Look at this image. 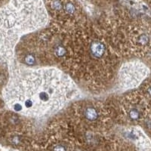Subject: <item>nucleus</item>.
Here are the masks:
<instances>
[{
  "label": "nucleus",
  "mask_w": 151,
  "mask_h": 151,
  "mask_svg": "<svg viewBox=\"0 0 151 151\" xmlns=\"http://www.w3.org/2000/svg\"><path fill=\"white\" fill-rule=\"evenodd\" d=\"M52 151H67V149L64 144L58 143L56 145H55Z\"/></svg>",
  "instance_id": "nucleus-6"
},
{
  "label": "nucleus",
  "mask_w": 151,
  "mask_h": 151,
  "mask_svg": "<svg viewBox=\"0 0 151 151\" xmlns=\"http://www.w3.org/2000/svg\"><path fill=\"white\" fill-rule=\"evenodd\" d=\"M71 124L83 132L104 131L112 125L111 110L103 103L83 101L76 103L70 109Z\"/></svg>",
  "instance_id": "nucleus-3"
},
{
  "label": "nucleus",
  "mask_w": 151,
  "mask_h": 151,
  "mask_svg": "<svg viewBox=\"0 0 151 151\" xmlns=\"http://www.w3.org/2000/svg\"><path fill=\"white\" fill-rule=\"evenodd\" d=\"M149 73L148 69L137 61L125 64L119 70V82L125 88H133L140 85Z\"/></svg>",
  "instance_id": "nucleus-5"
},
{
  "label": "nucleus",
  "mask_w": 151,
  "mask_h": 151,
  "mask_svg": "<svg viewBox=\"0 0 151 151\" xmlns=\"http://www.w3.org/2000/svg\"><path fill=\"white\" fill-rule=\"evenodd\" d=\"M76 93L74 82L65 73L55 68H42L15 76L4 96L12 112L36 118L57 113Z\"/></svg>",
  "instance_id": "nucleus-1"
},
{
  "label": "nucleus",
  "mask_w": 151,
  "mask_h": 151,
  "mask_svg": "<svg viewBox=\"0 0 151 151\" xmlns=\"http://www.w3.org/2000/svg\"><path fill=\"white\" fill-rule=\"evenodd\" d=\"M66 53L61 62L75 78L99 88L116 72L117 51L109 39L92 30L74 29L63 36Z\"/></svg>",
  "instance_id": "nucleus-2"
},
{
  "label": "nucleus",
  "mask_w": 151,
  "mask_h": 151,
  "mask_svg": "<svg viewBox=\"0 0 151 151\" xmlns=\"http://www.w3.org/2000/svg\"><path fill=\"white\" fill-rule=\"evenodd\" d=\"M118 109L117 116L125 125H139L150 120V97L141 91L123 97Z\"/></svg>",
  "instance_id": "nucleus-4"
}]
</instances>
